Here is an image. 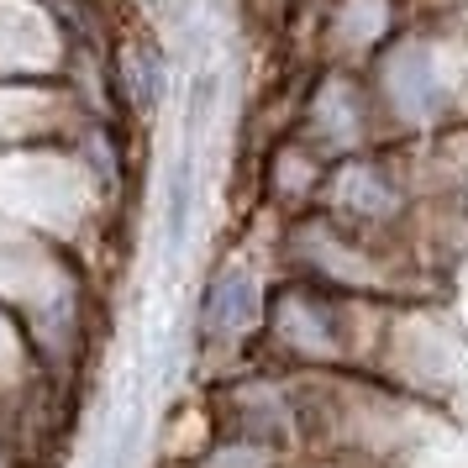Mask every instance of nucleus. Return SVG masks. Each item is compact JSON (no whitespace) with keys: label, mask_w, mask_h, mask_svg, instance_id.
Returning a JSON list of instances; mask_svg holds the SVG:
<instances>
[{"label":"nucleus","mask_w":468,"mask_h":468,"mask_svg":"<svg viewBox=\"0 0 468 468\" xmlns=\"http://www.w3.org/2000/svg\"><path fill=\"white\" fill-rule=\"evenodd\" d=\"M258 321V284L248 274H221L206 290V305H200V332L211 342H232L242 337L248 326Z\"/></svg>","instance_id":"obj_1"},{"label":"nucleus","mask_w":468,"mask_h":468,"mask_svg":"<svg viewBox=\"0 0 468 468\" xmlns=\"http://www.w3.org/2000/svg\"><path fill=\"white\" fill-rule=\"evenodd\" d=\"M0 468H22V452L11 447V437H5V431H0Z\"/></svg>","instance_id":"obj_2"}]
</instances>
